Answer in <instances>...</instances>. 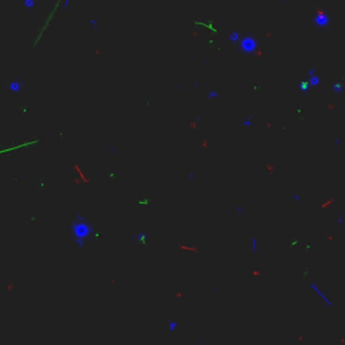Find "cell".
<instances>
[{
  "mask_svg": "<svg viewBox=\"0 0 345 345\" xmlns=\"http://www.w3.org/2000/svg\"><path fill=\"white\" fill-rule=\"evenodd\" d=\"M307 84H309V86H317V85H319V77L315 76V74H313V76L309 77V81H307Z\"/></svg>",
  "mask_w": 345,
  "mask_h": 345,
  "instance_id": "9",
  "label": "cell"
},
{
  "mask_svg": "<svg viewBox=\"0 0 345 345\" xmlns=\"http://www.w3.org/2000/svg\"><path fill=\"white\" fill-rule=\"evenodd\" d=\"M332 88H333L334 93H341V92H343V84H341V82H334Z\"/></svg>",
  "mask_w": 345,
  "mask_h": 345,
  "instance_id": "10",
  "label": "cell"
},
{
  "mask_svg": "<svg viewBox=\"0 0 345 345\" xmlns=\"http://www.w3.org/2000/svg\"><path fill=\"white\" fill-rule=\"evenodd\" d=\"M291 200H293L294 202H299L301 201V196H299V194H293V196H291Z\"/></svg>",
  "mask_w": 345,
  "mask_h": 345,
  "instance_id": "14",
  "label": "cell"
},
{
  "mask_svg": "<svg viewBox=\"0 0 345 345\" xmlns=\"http://www.w3.org/2000/svg\"><path fill=\"white\" fill-rule=\"evenodd\" d=\"M132 240L138 241L139 244H146L147 241H148V233H147L146 231H142V232H139V233L134 235V236H132Z\"/></svg>",
  "mask_w": 345,
  "mask_h": 345,
  "instance_id": "5",
  "label": "cell"
},
{
  "mask_svg": "<svg viewBox=\"0 0 345 345\" xmlns=\"http://www.w3.org/2000/svg\"><path fill=\"white\" fill-rule=\"evenodd\" d=\"M90 24L93 26V29H96V27H97V19H92V20H90Z\"/></svg>",
  "mask_w": 345,
  "mask_h": 345,
  "instance_id": "15",
  "label": "cell"
},
{
  "mask_svg": "<svg viewBox=\"0 0 345 345\" xmlns=\"http://www.w3.org/2000/svg\"><path fill=\"white\" fill-rule=\"evenodd\" d=\"M217 97H218V92H217V90H211V92L208 93V99H209V100L217 99Z\"/></svg>",
  "mask_w": 345,
  "mask_h": 345,
  "instance_id": "12",
  "label": "cell"
},
{
  "mask_svg": "<svg viewBox=\"0 0 345 345\" xmlns=\"http://www.w3.org/2000/svg\"><path fill=\"white\" fill-rule=\"evenodd\" d=\"M343 221H344V216L340 214L338 216V224H343Z\"/></svg>",
  "mask_w": 345,
  "mask_h": 345,
  "instance_id": "16",
  "label": "cell"
},
{
  "mask_svg": "<svg viewBox=\"0 0 345 345\" xmlns=\"http://www.w3.org/2000/svg\"><path fill=\"white\" fill-rule=\"evenodd\" d=\"M93 232H95L93 225L88 221L86 217H82V216H78L77 220L73 222V225H71L73 240L81 249H84L86 241L89 240V237L93 235Z\"/></svg>",
  "mask_w": 345,
  "mask_h": 345,
  "instance_id": "1",
  "label": "cell"
},
{
  "mask_svg": "<svg viewBox=\"0 0 345 345\" xmlns=\"http://www.w3.org/2000/svg\"><path fill=\"white\" fill-rule=\"evenodd\" d=\"M299 89L302 90V92H309V89H310V86H309V84H307V81H302V82H299Z\"/></svg>",
  "mask_w": 345,
  "mask_h": 345,
  "instance_id": "11",
  "label": "cell"
},
{
  "mask_svg": "<svg viewBox=\"0 0 345 345\" xmlns=\"http://www.w3.org/2000/svg\"><path fill=\"white\" fill-rule=\"evenodd\" d=\"M241 124L246 125V127H247V125H252V124H253V121L251 120V119H244V120L241 121Z\"/></svg>",
  "mask_w": 345,
  "mask_h": 345,
  "instance_id": "13",
  "label": "cell"
},
{
  "mask_svg": "<svg viewBox=\"0 0 345 345\" xmlns=\"http://www.w3.org/2000/svg\"><path fill=\"white\" fill-rule=\"evenodd\" d=\"M251 251H252V253H259L260 244H259L258 237H252V239H251Z\"/></svg>",
  "mask_w": 345,
  "mask_h": 345,
  "instance_id": "6",
  "label": "cell"
},
{
  "mask_svg": "<svg viewBox=\"0 0 345 345\" xmlns=\"http://www.w3.org/2000/svg\"><path fill=\"white\" fill-rule=\"evenodd\" d=\"M240 38H241V35H240L239 31H232L229 34V40L232 43H237L240 40Z\"/></svg>",
  "mask_w": 345,
  "mask_h": 345,
  "instance_id": "8",
  "label": "cell"
},
{
  "mask_svg": "<svg viewBox=\"0 0 345 345\" xmlns=\"http://www.w3.org/2000/svg\"><path fill=\"white\" fill-rule=\"evenodd\" d=\"M309 287H310V290H312L313 293H314L315 295L319 298V301H321V302L324 303V305H326L328 307H333V306H334V303L332 302V299H330V298H329L328 295H326V293H325V291L322 290V288H319V287L317 286L315 283H310V284H309Z\"/></svg>",
  "mask_w": 345,
  "mask_h": 345,
  "instance_id": "3",
  "label": "cell"
},
{
  "mask_svg": "<svg viewBox=\"0 0 345 345\" xmlns=\"http://www.w3.org/2000/svg\"><path fill=\"white\" fill-rule=\"evenodd\" d=\"M179 328V324H178L175 319H169L167 321V329H169V332H171V333H174L177 329Z\"/></svg>",
  "mask_w": 345,
  "mask_h": 345,
  "instance_id": "7",
  "label": "cell"
},
{
  "mask_svg": "<svg viewBox=\"0 0 345 345\" xmlns=\"http://www.w3.org/2000/svg\"><path fill=\"white\" fill-rule=\"evenodd\" d=\"M329 16L328 14L325 12H318V14L314 16V24L319 29H324V27H328L329 26Z\"/></svg>",
  "mask_w": 345,
  "mask_h": 345,
  "instance_id": "4",
  "label": "cell"
},
{
  "mask_svg": "<svg viewBox=\"0 0 345 345\" xmlns=\"http://www.w3.org/2000/svg\"><path fill=\"white\" fill-rule=\"evenodd\" d=\"M313 74H315V68H312L309 71V76H313Z\"/></svg>",
  "mask_w": 345,
  "mask_h": 345,
  "instance_id": "17",
  "label": "cell"
},
{
  "mask_svg": "<svg viewBox=\"0 0 345 345\" xmlns=\"http://www.w3.org/2000/svg\"><path fill=\"white\" fill-rule=\"evenodd\" d=\"M239 43H240V50L243 53H246V54H251L258 47V40L252 35H246L243 38H240Z\"/></svg>",
  "mask_w": 345,
  "mask_h": 345,
  "instance_id": "2",
  "label": "cell"
}]
</instances>
